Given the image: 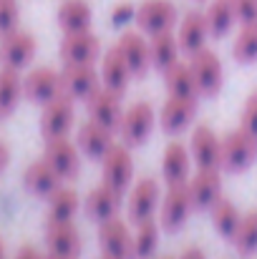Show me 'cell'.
Wrapping results in <instances>:
<instances>
[{
    "mask_svg": "<svg viewBox=\"0 0 257 259\" xmlns=\"http://www.w3.org/2000/svg\"><path fill=\"white\" fill-rule=\"evenodd\" d=\"M162 73H164V86H167L169 96H199L189 61L187 63L176 61V63H171L169 68H164Z\"/></svg>",
    "mask_w": 257,
    "mask_h": 259,
    "instance_id": "30",
    "label": "cell"
},
{
    "mask_svg": "<svg viewBox=\"0 0 257 259\" xmlns=\"http://www.w3.org/2000/svg\"><path fill=\"white\" fill-rule=\"evenodd\" d=\"M23 93L28 101L33 103H48L56 96L63 93V83H61V71L51 68V66H38L33 71H28V76L23 78Z\"/></svg>",
    "mask_w": 257,
    "mask_h": 259,
    "instance_id": "13",
    "label": "cell"
},
{
    "mask_svg": "<svg viewBox=\"0 0 257 259\" xmlns=\"http://www.w3.org/2000/svg\"><path fill=\"white\" fill-rule=\"evenodd\" d=\"M136 18V5L134 3H129V0H124V3H116L114 5V10H111V23L119 28V25H126V23H131Z\"/></svg>",
    "mask_w": 257,
    "mask_h": 259,
    "instance_id": "39",
    "label": "cell"
},
{
    "mask_svg": "<svg viewBox=\"0 0 257 259\" xmlns=\"http://www.w3.org/2000/svg\"><path fill=\"white\" fill-rule=\"evenodd\" d=\"M98 78H101V71H96L93 63H63V68H61L63 93L71 96L74 101H86L101 86Z\"/></svg>",
    "mask_w": 257,
    "mask_h": 259,
    "instance_id": "14",
    "label": "cell"
},
{
    "mask_svg": "<svg viewBox=\"0 0 257 259\" xmlns=\"http://www.w3.org/2000/svg\"><path fill=\"white\" fill-rule=\"evenodd\" d=\"M20 20V5L18 0H0V35L18 28Z\"/></svg>",
    "mask_w": 257,
    "mask_h": 259,
    "instance_id": "37",
    "label": "cell"
},
{
    "mask_svg": "<svg viewBox=\"0 0 257 259\" xmlns=\"http://www.w3.org/2000/svg\"><path fill=\"white\" fill-rule=\"evenodd\" d=\"M74 123H76V101L71 96L61 93L53 101L43 103V113H41V134H43V139L68 136Z\"/></svg>",
    "mask_w": 257,
    "mask_h": 259,
    "instance_id": "5",
    "label": "cell"
},
{
    "mask_svg": "<svg viewBox=\"0 0 257 259\" xmlns=\"http://www.w3.org/2000/svg\"><path fill=\"white\" fill-rule=\"evenodd\" d=\"M23 186H25L33 196L48 199L58 186H63V179H61V174L56 171L46 159H35V161L28 164L25 171H23Z\"/></svg>",
    "mask_w": 257,
    "mask_h": 259,
    "instance_id": "23",
    "label": "cell"
},
{
    "mask_svg": "<svg viewBox=\"0 0 257 259\" xmlns=\"http://www.w3.org/2000/svg\"><path fill=\"white\" fill-rule=\"evenodd\" d=\"M56 20L63 33H79V30H91L93 23V10L88 0H63L58 5Z\"/></svg>",
    "mask_w": 257,
    "mask_h": 259,
    "instance_id": "27",
    "label": "cell"
},
{
    "mask_svg": "<svg viewBox=\"0 0 257 259\" xmlns=\"http://www.w3.org/2000/svg\"><path fill=\"white\" fill-rule=\"evenodd\" d=\"M222 169L219 166H197V174L187 179L194 209H212L222 199Z\"/></svg>",
    "mask_w": 257,
    "mask_h": 259,
    "instance_id": "15",
    "label": "cell"
},
{
    "mask_svg": "<svg viewBox=\"0 0 257 259\" xmlns=\"http://www.w3.org/2000/svg\"><path fill=\"white\" fill-rule=\"evenodd\" d=\"M154 259H176V257H171V254H164V257H154Z\"/></svg>",
    "mask_w": 257,
    "mask_h": 259,
    "instance_id": "46",
    "label": "cell"
},
{
    "mask_svg": "<svg viewBox=\"0 0 257 259\" xmlns=\"http://www.w3.org/2000/svg\"><path fill=\"white\" fill-rule=\"evenodd\" d=\"M101 53V40L91 30L63 33L61 40V58L63 63H96Z\"/></svg>",
    "mask_w": 257,
    "mask_h": 259,
    "instance_id": "18",
    "label": "cell"
},
{
    "mask_svg": "<svg viewBox=\"0 0 257 259\" xmlns=\"http://www.w3.org/2000/svg\"><path fill=\"white\" fill-rule=\"evenodd\" d=\"M199 3H202V0H199Z\"/></svg>",
    "mask_w": 257,
    "mask_h": 259,
    "instance_id": "49",
    "label": "cell"
},
{
    "mask_svg": "<svg viewBox=\"0 0 257 259\" xmlns=\"http://www.w3.org/2000/svg\"><path fill=\"white\" fill-rule=\"evenodd\" d=\"M81 232L74 222H46V249L53 254L79 257L81 254Z\"/></svg>",
    "mask_w": 257,
    "mask_h": 259,
    "instance_id": "21",
    "label": "cell"
},
{
    "mask_svg": "<svg viewBox=\"0 0 257 259\" xmlns=\"http://www.w3.org/2000/svg\"><path fill=\"white\" fill-rule=\"evenodd\" d=\"M101 252L111 259H134V232L119 217H111L98 224Z\"/></svg>",
    "mask_w": 257,
    "mask_h": 259,
    "instance_id": "7",
    "label": "cell"
},
{
    "mask_svg": "<svg viewBox=\"0 0 257 259\" xmlns=\"http://www.w3.org/2000/svg\"><path fill=\"white\" fill-rule=\"evenodd\" d=\"M232 58L237 63H255L257 61V20L242 23L240 33L232 40Z\"/></svg>",
    "mask_w": 257,
    "mask_h": 259,
    "instance_id": "35",
    "label": "cell"
},
{
    "mask_svg": "<svg viewBox=\"0 0 257 259\" xmlns=\"http://www.w3.org/2000/svg\"><path fill=\"white\" fill-rule=\"evenodd\" d=\"M43 159L61 174V179H76L81 171V149L68 136L46 139Z\"/></svg>",
    "mask_w": 257,
    "mask_h": 259,
    "instance_id": "10",
    "label": "cell"
},
{
    "mask_svg": "<svg viewBox=\"0 0 257 259\" xmlns=\"http://www.w3.org/2000/svg\"><path fill=\"white\" fill-rule=\"evenodd\" d=\"M0 118H3V116H0Z\"/></svg>",
    "mask_w": 257,
    "mask_h": 259,
    "instance_id": "48",
    "label": "cell"
},
{
    "mask_svg": "<svg viewBox=\"0 0 257 259\" xmlns=\"http://www.w3.org/2000/svg\"><path fill=\"white\" fill-rule=\"evenodd\" d=\"M189 66H192V73H194V81H197V91L199 96H217L222 91L225 83V68H222V61L219 56L212 51V48H199L189 56Z\"/></svg>",
    "mask_w": 257,
    "mask_h": 259,
    "instance_id": "4",
    "label": "cell"
},
{
    "mask_svg": "<svg viewBox=\"0 0 257 259\" xmlns=\"http://www.w3.org/2000/svg\"><path fill=\"white\" fill-rule=\"evenodd\" d=\"M159 196H162V189H159V181L152 179V176H144L139 179L131 191H129V199H126V214L134 224L144 222V219H152L157 206H159Z\"/></svg>",
    "mask_w": 257,
    "mask_h": 259,
    "instance_id": "11",
    "label": "cell"
},
{
    "mask_svg": "<svg viewBox=\"0 0 257 259\" xmlns=\"http://www.w3.org/2000/svg\"><path fill=\"white\" fill-rule=\"evenodd\" d=\"M121 96L119 91H111L103 83L96 88L88 98H86V111H88V118L103 123L106 128L111 131H119V123H121V116H124V103H121Z\"/></svg>",
    "mask_w": 257,
    "mask_h": 259,
    "instance_id": "9",
    "label": "cell"
},
{
    "mask_svg": "<svg viewBox=\"0 0 257 259\" xmlns=\"http://www.w3.org/2000/svg\"><path fill=\"white\" fill-rule=\"evenodd\" d=\"M134 73L124 58V53L119 51V46L114 43L103 56H101V83L111 91H119V93H126V88L131 83Z\"/></svg>",
    "mask_w": 257,
    "mask_h": 259,
    "instance_id": "25",
    "label": "cell"
},
{
    "mask_svg": "<svg viewBox=\"0 0 257 259\" xmlns=\"http://www.w3.org/2000/svg\"><path fill=\"white\" fill-rule=\"evenodd\" d=\"M119 51L124 53L129 68L134 76H146V71L152 68V48H149V38L141 30H124L116 40Z\"/></svg>",
    "mask_w": 257,
    "mask_h": 259,
    "instance_id": "19",
    "label": "cell"
},
{
    "mask_svg": "<svg viewBox=\"0 0 257 259\" xmlns=\"http://www.w3.org/2000/svg\"><path fill=\"white\" fill-rule=\"evenodd\" d=\"M209 217H212V227H214L217 234H222L225 239H232V234L237 232V227H240V222H242V214H240V209L235 206V201H230V199H225V196L212 204Z\"/></svg>",
    "mask_w": 257,
    "mask_h": 259,
    "instance_id": "33",
    "label": "cell"
},
{
    "mask_svg": "<svg viewBox=\"0 0 257 259\" xmlns=\"http://www.w3.org/2000/svg\"><path fill=\"white\" fill-rule=\"evenodd\" d=\"M237 20L240 23H255L257 20V0H232Z\"/></svg>",
    "mask_w": 257,
    "mask_h": 259,
    "instance_id": "40",
    "label": "cell"
},
{
    "mask_svg": "<svg viewBox=\"0 0 257 259\" xmlns=\"http://www.w3.org/2000/svg\"><path fill=\"white\" fill-rule=\"evenodd\" d=\"M232 244L240 254H255L257 252V209L242 214V222L237 232L232 234Z\"/></svg>",
    "mask_w": 257,
    "mask_h": 259,
    "instance_id": "36",
    "label": "cell"
},
{
    "mask_svg": "<svg viewBox=\"0 0 257 259\" xmlns=\"http://www.w3.org/2000/svg\"><path fill=\"white\" fill-rule=\"evenodd\" d=\"M207 23H209V33L212 38H222L232 30V25L237 23V13H235V5L232 0H209L207 10Z\"/></svg>",
    "mask_w": 257,
    "mask_h": 259,
    "instance_id": "32",
    "label": "cell"
},
{
    "mask_svg": "<svg viewBox=\"0 0 257 259\" xmlns=\"http://www.w3.org/2000/svg\"><path fill=\"white\" fill-rule=\"evenodd\" d=\"M240 126H242L247 134H252V136L257 139V91L247 96V101H245V106H242Z\"/></svg>",
    "mask_w": 257,
    "mask_h": 259,
    "instance_id": "38",
    "label": "cell"
},
{
    "mask_svg": "<svg viewBox=\"0 0 257 259\" xmlns=\"http://www.w3.org/2000/svg\"><path fill=\"white\" fill-rule=\"evenodd\" d=\"M197 116V96H169L159 111V126L167 134H181Z\"/></svg>",
    "mask_w": 257,
    "mask_h": 259,
    "instance_id": "16",
    "label": "cell"
},
{
    "mask_svg": "<svg viewBox=\"0 0 257 259\" xmlns=\"http://www.w3.org/2000/svg\"><path fill=\"white\" fill-rule=\"evenodd\" d=\"M103 181L119 191H126L134 181V156L126 144H114L108 154L101 159Z\"/></svg>",
    "mask_w": 257,
    "mask_h": 259,
    "instance_id": "12",
    "label": "cell"
},
{
    "mask_svg": "<svg viewBox=\"0 0 257 259\" xmlns=\"http://www.w3.org/2000/svg\"><path fill=\"white\" fill-rule=\"evenodd\" d=\"M149 48H152V66L164 71L171 63L179 61V38L174 30H164V33H154L149 35Z\"/></svg>",
    "mask_w": 257,
    "mask_h": 259,
    "instance_id": "28",
    "label": "cell"
},
{
    "mask_svg": "<svg viewBox=\"0 0 257 259\" xmlns=\"http://www.w3.org/2000/svg\"><path fill=\"white\" fill-rule=\"evenodd\" d=\"M98 259H111V257H106V254H101V257H98Z\"/></svg>",
    "mask_w": 257,
    "mask_h": 259,
    "instance_id": "47",
    "label": "cell"
},
{
    "mask_svg": "<svg viewBox=\"0 0 257 259\" xmlns=\"http://www.w3.org/2000/svg\"><path fill=\"white\" fill-rule=\"evenodd\" d=\"M159 229H162V224L154 217L136 224V232H134V259H154L157 247H159Z\"/></svg>",
    "mask_w": 257,
    "mask_h": 259,
    "instance_id": "34",
    "label": "cell"
},
{
    "mask_svg": "<svg viewBox=\"0 0 257 259\" xmlns=\"http://www.w3.org/2000/svg\"><path fill=\"white\" fill-rule=\"evenodd\" d=\"M121 201H124V191L108 186L106 181H101L98 186H93L88 194H86L84 201V211L88 219L93 222H106L111 217H119V209H121Z\"/></svg>",
    "mask_w": 257,
    "mask_h": 259,
    "instance_id": "17",
    "label": "cell"
},
{
    "mask_svg": "<svg viewBox=\"0 0 257 259\" xmlns=\"http://www.w3.org/2000/svg\"><path fill=\"white\" fill-rule=\"evenodd\" d=\"M194 211V201H192V191L189 184H167V191L162 196V209H159V224L164 232H179L189 214Z\"/></svg>",
    "mask_w": 257,
    "mask_h": 259,
    "instance_id": "3",
    "label": "cell"
},
{
    "mask_svg": "<svg viewBox=\"0 0 257 259\" xmlns=\"http://www.w3.org/2000/svg\"><path fill=\"white\" fill-rule=\"evenodd\" d=\"M23 78H20V71L15 68H8L3 66L0 68V116H10L20 98H23Z\"/></svg>",
    "mask_w": 257,
    "mask_h": 259,
    "instance_id": "31",
    "label": "cell"
},
{
    "mask_svg": "<svg viewBox=\"0 0 257 259\" xmlns=\"http://www.w3.org/2000/svg\"><path fill=\"white\" fill-rule=\"evenodd\" d=\"M192 151L187 144H181L179 139H174L167 144L164 156H162V179L167 184H181L187 181L192 174Z\"/></svg>",
    "mask_w": 257,
    "mask_h": 259,
    "instance_id": "26",
    "label": "cell"
},
{
    "mask_svg": "<svg viewBox=\"0 0 257 259\" xmlns=\"http://www.w3.org/2000/svg\"><path fill=\"white\" fill-rule=\"evenodd\" d=\"M209 35L212 33H209V23H207L204 10H187L184 18H181V23H179V33H176L181 53H189L192 56L194 51L204 48Z\"/></svg>",
    "mask_w": 257,
    "mask_h": 259,
    "instance_id": "22",
    "label": "cell"
},
{
    "mask_svg": "<svg viewBox=\"0 0 257 259\" xmlns=\"http://www.w3.org/2000/svg\"><path fill=\"white\" fill-rule=\"evenodd\" d=\"M79 194L71 186H58L51 196H48V217L46 222H74L76 211H79Z\"/></svg>",
    "mask_w": 257,
    "mask_h": 259,
    "instance_id": "29",
    "label": "cell"
},
{
    "mask_svg": "<svg viewBox=\"0 0 257 259\" xmlns=\"http://www.w3.org/2000/svg\"><path fill=\"white\" fill-rule=\"evenodd\" d=\"M13 259H46V254H43V252H38L33 244H23V247L15 252V257Z\"/></svg>",
    "mask_w": 257,
    "mask_h": 259,
    "instance_id": "41",
    "label": "cell"
},
{
    "mask_svg": "<svg viewBox=\"0 0 257 259\" xmlns=\"http://www.w3.org/2000/svg\"><path fill=\"white\" fill-rule=\"evenodd\" d=\"M0 259H5V242L0 239Z\"/></svg>",
    "mask_w": 257,
    "mask_h": 259,
    "instance_id": "45",
    "label": "cell"
},
{
    "mask_svg": "<svg viewBox=\"0 0 257 259\" xmlns=\"http://www.w3.org/2000/svg\"><path fill=\"white\" fill-rule=\"evenodd\" d=\"M8 164H10V149H8V144L0 141V174L5 171Z\"/></svg>",
    "mask_w": 257,
    "mask_h": 259,
    "instance_id": "43",
    "label": "cell"
},
{
    "mask_svg": "<svg viewBox=\"0 0 257 259\" xmlns=\"http://www.w3.org/2000/svg\"><path fill=\"white\" fill-rule=\"evenodd\" d=\"M219 149H222V139L214 134L212 126L207 123L194 126L189 139V151L197 166H219Z\"/></svg>",
    "mask_w": 257,
    "mask_h": 259,
    "instance_id": "24",
    "label": "cell"
},
{
    "mask_svg": "<svg viewBox=\"0 0 257 259\" xmlns=\"http://www.w3.org/2000/svg\"><path fill=\"white\" fill-rule=\"evenodd\" d=\"M38 53V40L30 30H10L5 35H0V63L8 68H25Z\"/></svg>",
    "mask_w": 257,
    "mask_h": 259,
    "instance_id": "8",
    "label": "cell"
},
{
    "mask_svg": "<svg viewBox=\"0 0 257 259\" xmlns=\"http://www.w3.org/2000/svg\"><path fill=\"white\" fill-rule=\"evenodd\" d=\"M257 161V139L247 134L242 126L222 136L219 149V169L230 174L247 171Z\"/></svg>",
    "mask_w": 257,
    "mask_h": 259,
    "instance_id": "1",
    "label": "cell"
},
{
    "mask_svg": "<svg viewBox=\"0 0 257 259\" xmlns=\"http://www.w3.org/2000/svg\"><path fill=\"white\" fill-rule=\"evenodd\" d=\"M176 259H207V254H204L199 247H187Z\"/></svg>",
    "mask_w": 257,
    "mask_h": 259,
    "instance_id": "42",
    "label": "cell"
},
{
    "mask_svg": "<svg viewBox=\"0 0 257 259\" xmlns=\"http://www.w3.org/2000/svg\"><path fill=\"white\" fill-rule=\"evenodd\" d=\"M46 259H76V257H66V254H53V252H48Z\"/></svg>",
    "mask_w": 257,
    "mask_h": 259,
    "instance_id": "44",
    "label": "cell"
},
{
    "mask_svg": "<svg viewBox=\"0 0 257 259\" xmlns=\"http://www.w3.org/2000/svg\"><path fill=\"white\" fill-rule=\"evenodd\" d=\"M176 20H179V10H176L174 0H144V3L136 5V18H134V23H136L139 30L146 33V35L174 30Z\"/></svg>",
    "mask_w": 257,
    "mask_h": 259,
    "instance_id": "6",
    "label": "cell"
},
{
    "mask_svg": "<svg viewBox=\"0 0 257 259\" xmlns=\"http://www.w3.org/2000/svg\"><path fill=\"white\" fill-rule=\"evenodd\" d=\"M157 126V108L152 101H134L129 108H124L119 136L126 146H141Z\"/></svg>",
    "mask_w": 257,
    "mask_h": 259,
    "instance_id": "2",
    "label": "cell"
},
{
    "mask_svg": "<svg viewBox=\"0 0 257 259\" xmlns=\"http://www.w3.org/2000/svg\"><path fill=\"white\" fill-rule=\"evenodd\" d=\"M76 144H79V149H81L84 156L93 159V161H101V159L108 154V149L114 146V131L106 128L103 123L88 118V121H84V123L79 126Z\"/></svg>",
    "mask_w": 257,
    "mask_h": 259,
    "instance_id": "20",
    "label": "cell"
}]
</instances>
